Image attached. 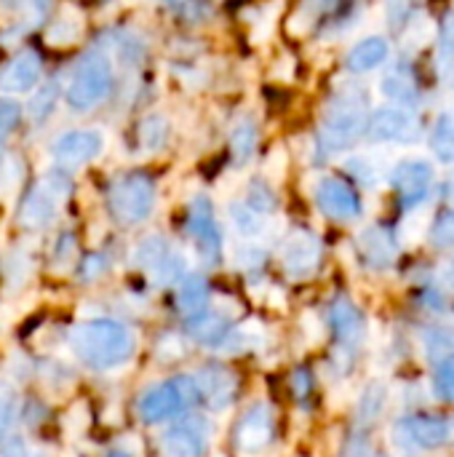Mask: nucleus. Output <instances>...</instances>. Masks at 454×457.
Returning a JSON list of instances; mask_svg holds the SVG:
<instances>
[{"instance_id": "09e8293b", "label": "nucleus", "mask_w": 454, "mask_h": 457, "mask_svg": "<svg viewBox=\"0 0 454 457\" xmlns=\"http://www.w3.org/2000/svg\"><path fill=\"white\" fill-rule=\"evenodd\" d=\"M5 8H16V11H27V13H32V16H43L45 11H48V3L51 0H0Z\"/></svg>"}, {"instance_id": "ea45409f", "label": "nucleus", "mask_w": 454, "mask_h": 457, "mask_svg": "<svg viewBox=\"0 0 454 457\" xmlns=\"http://www.w3.org/2000/svg\"><path fill=\"white\" fill-rule=\"evenodd\" d=\"M75 257H78V241H75V233L64 230V233L56 238V244H54V252H51L54 268L64 270V268H70V265L75 262Z\"/></svg>"}, {"instance_id": "20e7f679", "label": "nucleus", "mask_w": 454, "mask_h": 457, "mask_svg": "<svg viewBox=\"0 0 454 457\" xmlns=\"http://www.w3.org/2000/svg\"><path fill=\"white\" fill-rule=\"evenodd\" d=\"M112 86H115L112 59L107 51L96 46L86 51L72 67L67 88H64V102L72 112H88V110H96L110 96Z\"/></svg>"}, {"instance_id": "79ce46f5", "label": "nucleus", "mask_w": 454, "mask_h": 457, "mask_svg": "<svg viewBox=\"0 0 454 457\" xmlns=\"http://www.w3.org/2000/svg\"><path fill=\"white\" fill-rule=\"evenodd\" d=\"M385 11H388L391 27L399 32L409 21V16L415 13V0H385Z\"/></svg>"}, {"instance_id": "423d86ee", "label": "nucleus", "mask_w": 454, "mask_h": 457, "mask_svg": "<svg viewBox=\"0 0 454 457\" xmlns=\"http://www.w3.org/2000/svg\"><path fill=\"white\" fill-rule=\"evenodd\" d=\"M201 399L198 386L193 378H177V380H166L158 383L153 388H147L139 396V418L144 423H163L169 418H174L177 412H182L185 407L195 404Z\"/></svg>"}, {"instance_id": "f8f14e48", "label": "nucleus", "mask_w": 454, "mask_h": 457, "mask_svg": "<svg viewBox=\"0 0 454 457\" xmlns=\"http://www.w3.org/2000/svg\"><path fill=\"white\" fill-rule=\"evenodd\" d=\"M391 185L404 209L420 206L433 187V166L423 158H404L391 171Z\"/></svg>"}, {"instance_id": "4c0bfd02", "label": "nucleus", "mask_w": 454, "mask_h": 457, "mask_svg": "<svg viewBox=\"0 0 454 457\" xmlns=\"http://www.w3.org/2000/svg\"><path fill=\"white\" fill-rule=\"evenodd\" d=\"M431 244L436 249L454 246V209L439 212V217L433 220V228H431Z\"/></svg>"}, {"instance_id": "7ed1b4c3", "label": "nucleus", "mask_w": 454, "mask_h": 457, "mask_svg": "<svg viewBox=\"0 0 454 457\" xmlns=\"http://www.w3.org/2000/svg\"><path fill=\"white\" fill-rule=\"evenodd\" d=\"M155 177L134 169V171H120L118 177L110 179L107 193H104V206L107 214L115 225L120 228H136L150 220L155 209Z\"/></svg>"}, {"instance_id": "9d476101", "label": "nucleus", "mask_w": 454, "mask_h": 457, "mask_svg": "<svg viewBox=\"0 0 454 457\" xmlns=\"http://www.w3.org/2000/svg\"><path fill=\"white\" fill-rule=\"evenodd\" d=\"M321 257H324L321 238H318L313 230H305V228L292 230V233L284 238L281 252H278V260H281L284 273H286L289 278H294V281L310 278V276L318 270Z\"/></svg>"}, {"instance_id": "a211bd4d", "label": "nucleus", "mask_w": 454, "mask_h": 457, "mask_svg": "<svg viewBox=\"0 0 454 457\" xmlns=\"http://www.w3.org/2000/svg\"><path fill=\"white\" fill-rule=\"evenodd\" d=\"M359 254L361 260L372 268V270H383L396 260V238L388 228L383 225H372L367 230L359 233Z\"/></svg>"}, {"instance_id": "0eeeda50", "label": "nucleus", "mask_w": 454, "mask_h": 457, "mask_svg": "<svg viewBox=\"0 0 454 457\" xmlns=\"http://www.w3.org/2000/svg\"><path fill=\"white\" fill-rule=\"evenodd\" d=\"M187 233L193 238V246L198 257L206 265H217L222 257V233L217 225L214 204L206 193H198L187 204Z\"/></svg>"}, {"instance_id": "b1692460", "label": "nucleus", "mask_w": 454, "mask_h": 457, "mask_svg": "<svg viewBox=\"0 0 454 457\" xmlns=\"http://www.w3.org/2000/svg\"><path fill=\"white\" fill-rule=\"evenodd\" d=\"M134 137H136V147H139L142 153H158V150H163V147L169 145L171 123H169L166 115L150 112V115H144V118L136 123Z\"/></svg>"}, {"instance_id": "72a5a7b5", "label": "nucleus", "mask_w": 454, "mask_h": 457, "mask_svg": "<svg viewBox=\"0 0 454 457\" xmlns=\"http://www.w3.org/2000/svg\"><path fill=\"white\" fill-rule=\"evenodd\" d=\"M19 391L11 380L0 378V442H5L11 436V431L19 423Z\"/></svg>"}, {"instance_id": "a19ab883", "label": "nucleus", "mask_w": 454, "mask_h": 457, "mask_svg": "<svg viewBox=\"0 0 454 457\" xmlns=\"http://www.w3.org/2000/svg\"><path fill=\"white\" fill-rule=\"evenodd\" d=\"M345 169L351 171V177H353L356 182H361V185H367V187H372V185L380 179V171H377L375 161H372V158H367V155H356V158H351V161L345 163Z\"/></svg>"}, {"instance_id": "6e6552de", "label": "nucleus", "mask_w": 454, "mask_h": 457, "mask_svg": "<svg viewBox=\"0 0 454 457\" xmlns=\"http://www.w3.org/2000/svg\"><path fill=\"white\" fill-rule=\"evenodd\" d=\"M423 129L409 107H380L367 118L364 137L369 142H393V145H415Z\"/></svg>"}, {"instance_id": "6ab92c4d", "label": "nucleus", "mask_w": 454, "mask_h": 457, "mask_svg": "<svg viewBox=\"0 0 454 457\" xmlns=\"http://www.w3.org/2000/svg\"><path fill=\"white\" fill-rule=\"evenodd\" d=\"M388 54H391L388 40H385L383 35H369V37L359 40V43L348 51V56H345V70L353 72V75L372 72V70H377L380 64H385Z\"/></svg>"}, {"instance_id": "2eb2a0df", "label": "nucleus", "mask_w": 454, "mask_h": 457, "mask_svg": "<svg viewBox=\"0 0 454 457\" xmlns=\"http://www.w3.org/2000/svg\"><path fill=\"white\" fill-rule=\"evenodd\" d=\"M206 453H209V423L203 418L179 420L163 436L166 457H206Z\"/></svg>"}, {"instance_id": "603ef678", "label": "nucleus", "mask_w": 454, "mask_h": 457, "mask_svg": "<svg viewBox=\"0 0 454 457\" xmlns=\"http://www.w3.org/2000/svg\"><path fill=\"white\" fill-rule=\"evenodd\" d=\"M21 457H37V455H21Z\"/></svg>"}, {"instance_id": "f03ea898", "label": "nucleus", "mask_w": 454, "mask_h": 457, "mask_svg": "<svg viewBox=\"0 0 454 457\" xmlns=\"http://www.w3.org/2000/svg\"><path fill=\"white\" fill-rule=\"evenodd\" d=\"M70 351L86 367L110 372L131 361L136 340L134 332L115 319H91L70 332Z\"/></svg>"}, {"instance_id": "dca6fc26", "label": "nucleus", "mask_w": 454, "mask_h": 457, "mask_svg": "<svg viewBox=\"0 0 454 457\" xmlns=\"http://www.w3.org/2000/svg\"><path fill=\"white\" fill-rule=\"evenodd\" d=\"M201 399H206V404L217 412L227 410L235 402L238 394V378L233 370L222 367V364H206L193 375Z\"/></svg>"}, {"instance_id": "5701e85b", "label": "nucleus", "mask_w": 454, "mask_h": 457, "mask_svg": "<svg viewBox=\"0 0 454 457\" xmlns=\"http://www.w3.org/2000/svg\"><path fill=\"white\" fill-rule=\"evenodd\" d=\"M329 324L343 343H356L364 335V319L348 297H337L329 305Z\"/></svg>"}, {"instance_id": "1a4fd4ad", "label": "nucleus", "mask_w": 454, "mask_h": 457, "mask_svg": "<svg viewBox=\"0 0 454 457\" xmlns=\"http://www.w3.org/2000/svg\"><path fill=\"white\" fill-rule=\"evenodd\" d=\"M104 153V134L99 129H75L64 131L51 142V158L59 169L75 171L80 166H88Z\"/></svg>"}, {"instance_id": "473e14b6", "label": "nucleus", "mask_w": 454, "mask_h": 457, "mask_svg": "<svg viewBox=\"0 0 454 457\" xmlns=\"http://www.w3.org/2000/svg\"><path fill=\"white\" fill-rule=\"evenodd\" d=\"M436 67L442 75L454 72V11H447L439 19V37H436Z\"/></svg>"}, {"instance_id": "9b49d317", "label": "nucleus", "mask_w": 454, "mask_h": 457, "mask_svg": "<svg viewBox=\"0 0 454 457\" xmlns=\"http://www.w3.org/2000/svg\"><path fill=\"white\" fill-rule=\"evenodd\" d=\"M276 436V415L268 402H254L233 428V445L241 455H260Z\"/></svg>"}, {"instance_id": "8fccbe9b", "label": "nucleus", "mask_w": 454, "mask_h": 457, "mask_svg": "<svg viewBox=\"0 0 454 457\" xmlns=\"http://www.w3.org/2000/svg\"><path fill=\"white\" fill-rule=\"evenodd\" d=\"M442 195H444V201L450 204V209H454V174L444 182V187H442Z\"/></svg>"}, {"instance_id": "cd10ccee", "label": "nucleus", "mask_w": 454, "mask_h": 457, "mask_svg": "<svg viewBox=\"0 0 454 457\" xmlns=\"http://www.w3.org/2000/svg\"><path fill=\"white\" fill-rule=\"evenodd\" d=\"M161 5L166 8V13L171 19H177L179 24H187V27L203 24L214 13L211 0H161Z\"/></svg>"}, {"instance_id": "4be33fe9", "label": "nucleus", "mask_w": 454, "mask_h": 457, "mask_svg": "<svg viewBox=\"0 0 454 457\" xmlns=\"http://www.w3.org/2000/svg\"><path fill=\"white\" fill-rule=\"evenodd\" d=\"M257 142H260V129H257V120L252 115H244L233 123L230 129V139H227V147H230V158L235 166H246L254 153H257Z\"/></svg>"}, {"instance_id": "a18cd8bd", "label": "nucleus", "mask_w": 454, "mask_h": 457, "mask_svg": "<svg viewBox=\"0 0 454 457\" xmlns=\"http://www.w3.org/2000/svg\"><path fill=\"white\" fill-rule=\"evenodd\" d=\"M265 262V252L260 246H241L235 252V265L244 268V270H254Z\"/></svg>"}, {"instance_id": "37998d69", "label": "nucleus", "mask_w": 454, "mask_h": 457, "mask_svg": "<svg viewBox=\"0 0 454 457\" xmlns=\"http://www.w3.org/2000/svg\"><path fill=\"white\" fill-rule=\"evenodd\" d=\"M104 273H107V257H104V254L94 252V254L83 257V262H80V278H83L86 284H94V281L102 278Z\"/></svg>"}, {"instance_id": "4468645a", "label": "nucleus", "mask_w": 454, "mask_h": 457, "mask_svg": "<svg viewBox=\"0 0 454 457\" xmlns=\"http://www.w3.org/2000/svg\"><path fill=\"white\" fill-rule=\"evenodd\" d=\"M43 78V59L35 48L16 51L5 67L0 70V91L3 94H24L35 91Z\"/></svg>"}, {"instance_id": "393cba45", "label": "nucleus", "mask_w": 454, "mask_h": 457, "mask_svg": "<svg viewBox=\"0 0 454 457\" xmlns=\"http://www.w3.org/2000/svg\"><path fill=\"white\" fill-rule=\"evenodd\" d=\"M383 94L399 104V107H415L420 102V86L415 80V75L407 70V67H396L391 75L383 78Z\"/></svg>"}, {"instance_id": "f3484780", "label": "nucleus", "mask_w": 454, "mask_h": 457, "mask_svg": "<svg viewBox=\"0 0 454 457\" xmlns=\"http://www.w3.org/2000/svg\"><path fill=\"white\" fill-rule=\"evenodd\" d=\"M361 0H302L294 11V16L289 19V27L292 24H302L300 35L310 32L313 27H321V24H337V21H345L353 16L356 5Z\"/></svg>"}, {"instance_id": "aec40b11", "label": "nucleus", "mask_w": 454, "mask_h": 457, "mask_svg": "<svg viewBox=\"0 0 454 457\" xmlns=\"http://www.w3.org/2000/svg\"><path fill=\"white\" fill-rule=\"evenodd\" d=\"M404 431L407 436L417 445V447H425V450H436L442 445L450 442V423L444 418H433V415H423V418H412L404 423Z\"/></svg>"}, {"instance_id": "c756f323", "label": "nucleus", "mask_w": 454, "mask_h": 457, "mask_svg": "<svg viewBox=\"0 0 454 457\" xmlns=\"http://www.w3.org/2000/svg\"><path fill=\"white\" fill-rule=\"evenodd\" d=\"M431 150L442 163H454V110H444L431 129Z\"/></svg>"}, {"instance_id": "f704fd0d", "label": "nucleus", "mask_w": 454, "mask_h": 457, "mask_svg": "<svg viewBox=\"0 0 454 457\" xmlns=\"http://www.w3.org/2000/svg\"><path fill=\"white\" fill-rule=\"evenodd\" d=\"M246 204H249L254 212H260V214H265V217H273V212L278 209V195H276V190L268 185V179L254 177V179L249 182V187H246Z\"/></svg>"}, {"instance_id": "7c9ffc66", "label": "nucleus", "mask_w": 454, "mask_h": 457, "mask_svg": "<svg viewBox=\"0 0 454 457\" xmlns=\"http://www.w3.org/2000/svg\"><path fill=\"white\" fill-rule=\"evenodd\" d=\"M230 212V220H233V228L244 236V238H260L265 230H268V217L254 212L246 201H233L227 206Z\"/></svg>"}, {"instance_id": "49530a36", "label": "nucleus", "mask_w": 454, "mask_h": 457, "mask_svg": "<svg viewBox=\"0 0 454 457\" xmlns=\"http://www.w3.org/2000/svg\"><path fill=\"white\" fill-rule=\"evenodd\" d=\"M182 353H185V345H182V340H179L177 335H166V337H161V343H158V356H161L163 361L179 359Z\"/></svg>"}, {"instance_id": "39448f33", "label": "nucleus", "mask_w": 454, "mask_h": 457, "mask_svg": "<svg viewBox=\"0 0 454 457\" xmlns=\"http://www.w3.org/2000/svg\"><path fill=\"white\" fill-rule=\"evenodd\" d=\"M70 193H72L70 171L56 166V169L45 171L43 177H37L27 187V193H24V198L19 204V212H16L19 228H24V230H45V228H51L54 220L59 217L62 204L70 198Z\"/></svg>"}, {"instance_id": "bb28decb", "label": "nucleus", "mask_w": 454, "mask_h": 457, "mask_svg": "<svg viewBox=\"0 0 454 457\" xmlns=\"http://www.w3.org/2000/svg\"><path fill=\"white\" fill-rule=\"evenodd\" d=\"M80 35H83V16L75 8H64L45 27V37L51 46H72L75 40H80Z\"/></svg>"}, {"instance_id": "ddd939ff", "label": "nucleus", "mask_w": 454, "mask_h": 457, "mask_svg": "<svg viewBox=\"0 0 454 457\" xmlns=\"http://www.w3.org/2000/svg\"><path fill=\"white\" fill-rule=\"evenodd\" d=\"M316 206L334 222H353L361 217V195L343 177H321L316 185Z\"/></svg>"}, {"instance_id": "f257e3e1", "label": "nucleus", "mask_w": 454, "mask_h": 457, "mask_svg": "<svg viewBox=\"0 0 454 457\" xmlns=\"http://www.w3.org/2000/svg\"><path fill=\"white\" fill-rule=\"evenodd\" d=\"M369 96L359 83H348L340 86L324 112H321V123L316 131V161L324 163L345 150H351L367 129V118H369Z\"/></svg>"}, {"instance_id": "c03bdc74", "label": "nucleus", "mask_w": 454, "mask_h": 457, "mask_svg": "<svg viewBox=\"0 0 454 457\" xmlns=\"http://www.w3.org/2000/svg\"><path fill=\"white\" fill-rule=\"evenodd\" d=\"M436 391L442 399L454 402V356H450L436 372Z\"/></svg>"}, {"instance_id": "c85d7f7f", "label": "nucleus", "mask_w": 454, "mask_h": 457, "mask_svg": "<svg viewBox=\"0 0 454 457\" xmlns=\"http://www.w3.org/2000/svg\"><path fill=\"white\" fill-rule=\"evenodd\" d=\"M169 241L161 236V233H150V236H144L136 246H134V252H131V262H134V268H139V270H155L158 268V262L169 254Z\"/></svg>"}, {"instance_id": "3c124183", "label": "nucleus", "mask_w": 454, "mask_h": 457, "mask_svg": "<svg viewBox=\"0 0 454 457\" xmlns=\"http://www.w3.org/2000/svg\"><path fill=\"white\" fill-rule=\"evenodd\" d=\"M107 457H134V455H128V453H120V450H118V453H110Z\"/></svg>"}, {"instance_id": "e433bc0d", "label": "nucleus", "mask_w": 454, "mask_h": 457, "mask_svg": "<svg viewBox=\"0 0 454 457\" xmlns=\"http://www.w3.org/2000/svg\"><path fill=\"white\" fill-rule=\"evenodd\" d=\"M24 120V107L13 96H0V147L19 131Z\"/></svg>"}, {"instance_id": "a878e982", "label": "nucleus", "mask_w": 454, "mask_h": 457, "mask_svg": "<svg viewBox=\"0 0 454 457\" xmlns=\"http://www.w3.org/2000/svg\"><path fill=\"white\" fill-rule=\"evenodd\" d=\"M209 297H211V292H209V281H206V276H201V273H190V276H185V278L179 281V289H177V305H179V311H182L185 316H195V313L206 311Z\"/></svg>"}, {"instance_id": "412c9836", "label": "nucleus", "mask_w": 454, "mask_h": 457, "mask_svg": "<svg viewBox=\"0 0 454 457\" xmlns=\"http://www.w3.org/2000/svg\"><path fill=\"white\" fill-rule=\"evenodd\" d=\"M187 332L195 343L217 348L222 337L230 332V324L222 311H201L195 316H187Z\"/></svg>"}, {"instance_id": "58836bf2", "label": "nucleus", "mask_w": 454, "mask_h": 457, "mask_svg": "<svg viewBox=\"0 0 454 457\" xmlns=\"http://www.w3.org/2000/svg\"><path fill=\"white\" fill-rule=\"evenodd\" d=\"M383 404H385V388H383V383H372V386L364 391L361 404H359V418H361V423H372V420L380 415Z\"/></svg>"}, {"instance_id": "c9c22d12", "label": "nucleus", "mask_w": 454, "mask_h": 457, "mask_svg": "<svg viewBox=\"0 0 454 457\" xmlns=\"http://www.w3.org/2000/svg\"><path fill=\"white\" fill-rule=\"evenodd\" d=\"M185 270H187V262H185L182 252L169 249V254L158 262L155 270H150V276H153V281L158 287H171V284H177V281L185 278Z\"/></svg>"}, {"instance_id": "2f4dec72", "label": "nucleus", "mask_w": 454, "mask_h": 457, "mask_svg": "<svg viewBox=\"0 0 454 457\" xmlns=\"http://www.w3.org/2000/svg\"><path fill=\"white\" fill-rule=\"evenodd\" d=\"M56 99H59V80L51 78V80H45V83L32 94V99H29V104H27V110H24L27 118H29L35 126H43V123L51 118Z\"/></svg>"}, {"instance_id": "de8ad7c7", "label": "nucleus", "mask_w": 454, "mask_h": 457, "mask_svg": "<svg viewBox=\"0 0 454 457\" xmlns=\"http://www.w3.org/2000/svg\"><path fill=\"white\" fill-rule=\"evenodd\" d=\"M88 426V407L86 404H75L70 412H67V420H64V428L72 431V434H80L83 428Z\"/></svg>"}]
</instances>
